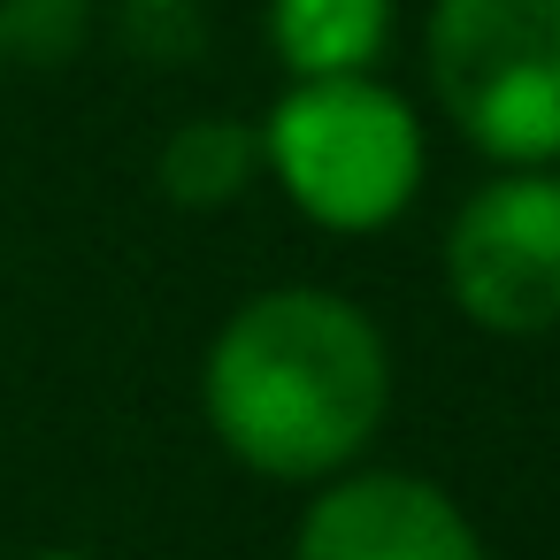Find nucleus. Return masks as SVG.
Masks as SVG:
<instances>
[{"label":"nucleus","instance_id":"obj_1","mask_svg":"<svg viewBox=\"0 0 560 560\" xmlns=\"http://www.w3.org/2000/svg\"><path fill=\"white\" fill-rule=\"evenodd\" d=\"M200 415L246 476L315 491L376 445L392 415V338L330 284H269L215 323Z\"/></svg>","mask_w":560,"mask_h":560},{"label":"nucleus","instance_id":"obj_2","mask_svg":"<svg viewBox=\"0 0 560 560\" xmlns=\"http://www.w3.org/2000/svg\"><path fill=\"white\" fill-rule=\"evenodd\" d=\"M254 139H261V177L330 238L392 231L430 177V131L415 101L392 93L384 78L284 85L254 124Z\"/></svg>","mask_w":560,"mask_h":560},{"label":"nucleus","instance_id":"obj_3","mask_svg":"<svg viewBox=\"0 0 560 560\" xmlns=\"http://www.w3.org/2000/svg\"><path fill=\"white\" fill-rule=\"evenodd\" d=\"M422 78L491 170H560V0H430Z\"/></svg>","mask_w":560,"mask_h":560},{"label":"nucleus","instance_id":"obj_4","mask_svg":"<svg viewBox=\"0 0 560 560\" xmlns=\"http://www.w3.org/2000/svg\"><path fill=\"white\" fill-rule=\"evenodd\" d=\"M445 300L491 338L560 330V170L483 177L438 246Z\"/></svg>","mask_w":560,"mask_h":560},{"label":"nucleus","instance_id":"obj_5","mask_svg":"<svg viewBox=\"0 0 560 560\" xmlns=\"http://www.w3.org/2000/svg\"><path fill=\"white\" fill-rule=\"evenodd\" d=\"M292 560H491L468 506L415 468H346L307 491Z\"/></svg>","mask_w":560,"mask_h":560},{"label":"nucleus","instance_id":"obj_6","mask_svg":"<svg viewBox=\"0 0 560 560\" xmlns=\"http://www.w3.org/2000/svg\"><path fill=\"white\" fill-rule=\"evenodd\" d=\"M392 39V0H269V47L292 85L315 78H376Z\"/></svg>","mask_w":560,"mask_h":560},{"label":"nucleus","instance_id":"obj_7","mask_svg":"<svg viewBox=\"0 0 560 560\" xmlns=\"http://www.w3.org/2000/svg\"><path fill=\"white\" fill-rule=\"evenodd\" d=\"M261 177V139L246 116H185L162 154H154V185L170 208H192V215H215L231 200H246Z\"/></svg>","mask_w":560,"mask_h":560},{"label":"nucleus","instance_id":"obj_8","mask_svg":"<svg viewBox=\"0 0 560 560\" xmlns=\"http://www.w3.org/2000/svg\"><path fill=\"white\" fill-rule=\"evenodd\" d=\"M85 47V0H0V55L9 62H70Z\"/></svg>","mask_w":560,"mask_h":560},{"label":"nucleus","instance_id":"obj_9","mask_svg":"<svg viewBox=\"0 0 560 560\" xmlns=\"http://www.w3.org/2000/svg\"><path fill=\"white\" fill-rule=\"evenodd\" d=\"M24 560H101V552H78V545H47V552H24Z\"/></svg>","mask_w":560,"mask_h":560},{"label":"nucleus","instance_id":"obj_10","mask_svg":"<svg viewBox=\"0 0 560 560\" xmlns=\"http://www.w3.org/2000/svg\"><path fill=\"white\" fill-rule=\"evenodd\" d=\"M0 78H9V55H0Z\"/></svg>","mask_w":560,"mask_h":560}]
</instances>
